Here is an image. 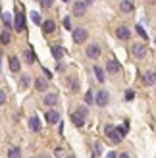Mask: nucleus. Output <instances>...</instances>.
I'll use <instances>...</instances> for the list:
<instances>
[{
	"label": "nucleus",
	"mask_w": 156,
	"mask_h": 158,
	"mask_svg": "<svg viewBox=\"0 0 156 158\" xmlns=\"http://www.w3.org/2000/svg\"><path fill=\"white\" fill-rule=\"evenodd\" d=\"M104 133H106V137L110 139L112 143H120V141L123 139V135L127 133V123H123L120 129L116 127V125H106V127H104Z\"/></svg>",
	"instance_id": "1"
},
{
	"label": "nucleus",
	"mask_w": 156,
	"mask_h": 158,
	"mask_svg": "<svg viewBox=\"0 0 156 158\" xmlns=\"http://www.w3.org/2000/svg\"><path fill=\"white\" fill-rule=\"evenodd\" d=\"M85 118H87V108L85 106H79L77 112H72V122H73V125H77V127H81L85 123Z\"/></svg>",
	"instance_id": "2"
},
{
	"label": "nucleus",
	"mask_w": 156,
	"mask_h": 158,
	"mask_svg": "<svg viewBox=\"0 0 156 158\" xmlns=\"http://www.w3.org/2000/svg\"><path fill=\"white\" fill-rule=\"evenodd\" d=\"M85 41H87V29H85V27L73 29V43L81 44V43H85Z\"/></svg>",
	"instance_id": "3"
},
{
	"label": "nucleus",
	"mask_w": 156,
	"mask_h": 158,
	"mask_svg": "<svg viewBox=\"0 0 156 158\" xmlns=\"http://www.w3.org/2000/svg\"><path fill=\"white\" fill-rule=\"evenodd\" d=\"M131 52H133V56H137V58H145L146 56V46L141 44V43H133Z\"/></svg>",
	"instance_id": "4"
},
{
	"label": "nucleus",
	"mask_w": 156,
	"mask_h": 158,
	"mask_svg": "<svg viewBox=\"0 0 156 158\" xmlns=\"http://www.w3.org/2000/svg\"><path fill=\"white\" fill-rule=\"evenodd\" d=\"M87 56H89L91 60H96V58L100 56V44H96V43L89 44V46H87Z\"/></svg>",
	"instance_id": "5"
},
{
	"label": "nucleus",
	"mask_w": 156,
	"mask_h": 158,
	"mask_svg": "<svg viewBox=\"0 0 156 158\" xmlns=\"http://www.w3.org/2000/svg\"><path fill=\"white\" fill-rule=\"evenodd\" d=\"M95 100H96V104H98V106H106L108 102H110V94H108V91H98Z\"/></svg>",
	"instance_id": "6"
},
{
	"label": "nucleus",
	"mask_w": 156,
	"mask_h": 158,
	"mask_svg": "<svg viewBox=\"0 0 156 158\" xmlns=\"http://www.w3.org/2000/svg\"><path fill=\"white\" fill-rule=\"evenodd\" d=\"M85 14H87V2H75L73 4V15L83 18Z\"/></svg>",
	"instance_id": "7"
},
{
	"label": "nucleus",
	"mask_w": 156,
	"mask_h": 158,
	"mask_svg": "<svg viewBox=\"0 0 156 158\" xmlns=\"http://www.w3.org/2000/svg\"><path fill=\"white\" fill-rule=\"evenodd\" d=\"M14 27H15V31H25V15L23 14H15Z\"/></svg>",
	"instance_id": "8"
},
{
	"label": "nucleus",
	"mask_w": 156,
	"mask_h": 158,
	"mask_svg": "<svg viewBox=\"0 0 156 158\" xmlns=\"http://www.w3.org/2000/svg\"><path fill=\"white\" fill-rule=\"evenodd\" d=\"M116 37H118V39H121V41H127V39L131 37V31L127 29V27H118V29H116Z\"/></svg>",
	"instance_id": "9"
},
{
	"label": "nucleus",
	"mask_w": 156,
	"mask_h": 158,
	"mask_svg": "<svg viewBox=\"0 0 156 158\" xmlns=\"http://www.w3.org/2000/svg\"><path fill=\"white\" fill-rule=\"evenodd\" d=\"M46 122H48V123H58L60 122V114L56 112V110H48V112H46Z\"/></svg>",
	"instance_id": "10"
},
{
	"label": "nucleus",
	"mask_w": 156,
	"mask_h": 158,
	"mask_svg": "<svg viewBox=\"0 0 156 158\" xmlns=\"http://www.w3.org/2000/svg\"><path fill=\"white\" fill-rule=\"evenodd\" d=\"M41 25H43V31H44V33H52V31L56 29V21H54V19H46V21L41 23Z\"/></svg>",
	"instance_id": "11"
},
{
	"label": "nucleus",
	"mask_w": 156,
	"mask_h": 158,
	"mask_svg": "<svg viewBox=\"0 0 156 158\" xmlns=\"http://www.w3.org/2000/svg\"><path fill=\"white\" fill-rule=\"evenodd\" d=\"M154 81H156V73L154 72H145V75H143V83L145 85H154Z\"/></svg>",
	"instance_id": "12"
},
{
	"label": "nucleus",
	"mask_w": 156,
	"mask_h": 158,
	"mask_svg": "<svg viewBox=\"0 0 156 158\" xmlns=\"http://www.w3.org/2000/svg\"><path fill=\"white\" fill-rule=\"evenodd\" d=\"M120 10H121L123 14L133 12V2H131V0H121V2H120Z\"/></svg>",
	"instance_id": "13"
},
{
	"label": "nucleus",
	"mask_w": 156,
	"mask_h": 158,
	"mask_svg": "<svg viewBox=\"0 0 156 158\" xmlns=\"http://www.w3.org/2000/svg\"><path fill=\"white\" fill-rule=\"evenodd\" d=\"M35 89H37V91H46V89H48V81H46L44 77L35 79Z\"/></svg>",
	"instance_id": "14"
},
{
	"label": "nucleus",
	"mask_w": 156,
	"mask_h": 158,
	"mask_svg": "<svg viewBox=\"0 0 156 158\" xmlns=\"http://www.w3.org/2000/svg\"><path fill=\"white\" fill-rule=\"evenodd\" d=\"M56 102H58V94L56 93H50V94H46V97H44V104L46 106H54Z\"/></svg>",
	"instance_id": "15"
},
{
	"label": "nucleus",
	"mask_w": 156,
	"mask_h": 158,
	"mask_svg": "<svg viewBox=\"0 0 156 158\" xmlns=\"http://www.w3.org/2000/svg\"><path fill=\"white\" fill-rule=\"evenodd\" d=\"M106 69H108L110 73H118V72H120V64H118L116 60H108V64H106Z\"/></svg>",
	"instance_id": "16"
},
{
	"label": "nucleus",
	"mask_w": 156,
	"mask_h": 158,
	"mask_svg": "<svg viewBox=\"0 0 156 158\" xmlns=\"http://www.w3.org/2000/svg\"><path fill=\"white\" fill-rule=\"evenodd\" d=\"M29 127L33 129V131H41V122H39V118H37V116L29 118Z\"/></svg>",
	"instance_id": "17"
},
{
	"label": "nucleus",
	"mask_w": 156,
	"mask_h": 158,
	"mask_svg": "<svg viewBox=\"0 0 156 158\" xmlns=\"http://www.w3.org/2000/svg\"><path fill=\"white\" fill-rule=\"evenodd\" d=\"M19 68H21L19 58H18V56H12V58H10V69H12V72H19Z\"/></svg>",
	"instance_id": "18"
},
{
	"label": "nucleus",
	"mask_w": 156,
	"mask_h": 158,
	"mask_svg": "<svg viewBox=\"0 0 156 158\" xmlns=\"http://www.w3.org/2000/svg\"><path fill=\"white\" fill-rule=\"evenodd\" d=\"M52 54H54V58H56V60H62V56H64V48H62V46H52Z\"/></svg>",
	"instance_id": "19"
},
{
	"label": "nucleus",
	"mask_w": 156,
	"mask_h": 158,
	"mask_svg": "<svg viewBox=\"0 0 156 158\" xmlns=\"http://www.w3.org/2000/svg\"><path fill=\"white\" fill-rule=\"evenodd\" d=\"M23 56H25V62H27V64H33V62L37 60V58H35V52L31 50V48H27L25 52H23Z\"/></svg>",
	"instance_id": "20"
},
{
	"label": "nucleus",
	"mask_w": 156,
	"mask_h": 158,
	"mask_svg": "<svg viewBox=\"0 0 156 158\" xmlns=\"http://www.w3.org/2000/svg\"><path fill=\"white\" fill-rule=\"evenodd\" d=\"M8 158H21V148L12 147L10 151H8Z\"/></svg>",
	"instance_id": "21"
},
{
	"label": "nucleus",
	"mask_w": 156,
	"mask_h": 158,
	"mask_svg": "<svg viewBox=\"0 0 156 158\" xmlns=\"http://www.w3.org/2000/svg\"><path fill=\"white\" fill-rule=\"evenodd\" d=\"M10 41H12V37H10V31H4V33L0 35V43H2V44H10Z\"/></svg>",
	"instance_id": "22"
},
{
	"label": "nucleus",
	"mask_w": 156,
	"mask_h": 158,
	"mask_svg": "<svg viewBox=\"0 0 156 158\" xmlns=\"http://www.w3.org/2000/svg\"><path fill=\"white\" fill-rule=\"evenodd\" d=\"M29 83H31L29 75H21V79H19V87H21V89H27V87H29Z\"/></svg>",
	"instance_id": "23"
},
{
	"label": "nucleus",
	"mask_w": 156,
	"mask_h": 158,
	"mask_svg": "<svg viewBox=\"0 0 156 158\" xmlns=\"http://www.w3.org/2000/svg\"><path fill=\"white\" fill-rule=\"evenodd\" d=\"M95 75H96L98 81H104V69L100 66H95Z\"/></svg>",
	"instance_id": "24"
},
{
	"label": "nucleus",
	"mask_w": 156,
	"mask_h": 158,
	"mask_svg": "<svg viewBox=\"0 0 156 158\" xmlns=\"http://www.w3.org/2000/svg\"><path fill=\"white\" fill-rule=\"evenodd\" d=\"M92 102H95V97H92V91H87L85 93V104H92Z\"/></svg>",
	"instance_id": "25"
},
{
	"label": "nucleus",
	"mask_w": 156,
	"mask_h": 158,
	"mask_svg": "<svg viewBox=\"0 0 156 158\" xmlns=\"http://www.w3.org/2000/svg\"><path fill=\"white\" fill-rule=\"evenodd\" d=\"M31 19H33V23H37V25H41L43 19H41V15H39V12H31Z\"/></svg>",
	"instance_id": "26"
},
{
	"label": "nucleus",
	"mask_w": 156,
	"mask_h": 158,
	"mask_svg": "<svg viewBox=\"0 0 156 158\" xmlns=\"http://www.w3.org/2000/svg\"><path fill=\"white\" fill-rule=\"evenodd\" d=\"M2 19H4V25H6V27H10V25H12V15L8 14V12L2 14Z\"/></svg>",
	"instance_id": "27"
},
{
	"label": "nucleus",
	"mask_w": 156,
	"mask_h": 158,
	"mask_svg": "<svg viewBox=\"0 0 156 158\" xmlns=\"http://www.w3.org/2000/svg\"><path fill=\"white\" fill-rule=\"evenodd\" d=\"M68 85L73 89V93H75L77 89H79V81H77V79H68Z\"/></svg>",
	"instance_id": "28"
},
{
	"label": "nucleus",
	"mask_w": 156,
	"mask_h": 158,
	"mask_svg": "<svg viewBox=\"0 0 156 158\" xmlns=\"http://www.w3.org/2000/svg\"><path fill=\"white\" fill-rule=\"evenodd\" d=\"M135 29H137V33H139V35H141V37H143V39H146V37H149V35H146V31H145V29H143V25H137V27H135Z\"/></svg>",
	"instance_id": "29"
},
{
	"label": "nucleus",
	"mask_w": 156,
	"mask_h": 158,
	"mask_svg": "<svg viewBox=\"0 0 156 158\" xmlns=\"http://www.w3.org/2000/svg\"><path fill=\"white\" fill-rule=\"evenodd\" d=\"M52 4H54V0H41V6L43 8H50Z\"/></svg>",
	"instance_id": "30"
},
{
	"label": "nucleus",
	"mask_w": 156,
	"mask_h": 158,
	"mask_svg": "<svg viewBox=\"0 0 156 158\" xmlns=\"http://www.w3.org/2000/svg\"><path fill=\"white\" fill-rule=\"evenodd\" d=\"M64 27L72 31V19H69V18H64Z\"/></svg>",
	"instance_id": "31"
},
{
	"label": "nucleus",
	"mask_w": 156,
	"mask_h": 158,
	"mask_svg": "<svg viewBox=\"0 0 156 158\" xmlns=\"http://www.w3.org/2000/svg\"><path fill=\"white\" fill-rule=\"evenodd\" d=\"M131 98H135V93L133 91H127L125 93V100H131Z\"/></svg>",
	"instance_id": "32"
},
{
	"label": "nucleus",
	"mask_w": 156,
	"mask_h": 158,
	"mask_svg": "<svg viewBox=\"0 0 156 158\" xmlns=\"http://www.w3.org/2000/svg\"><path fill=\"white\" fill-rule=\"evenodd\" d=\"M4 100H6V93L0 89V104H4Z\"/></svg>",
	"instance_id": "33"
},
{
	"label": "nucleus",
	"mask_w": 156,
	"mask_h": 158,
	"mask_svg": "<svg viewBox=\"0 0 156 158\" xmlns=\"http://www.w3.org/2000/svg\"><path fill=\"white\" fill-rule=\"evenodd\" d=\"M62 152H64V151H62V148H56V151H54V154H56V158H62Z\"/></svg>",
	"instance_id": "34"
},
{
	"label": "nucleus",
	"mask_w": 156,
	"mask_h": 158,
	"mask_svg": "<svg viewBox=\"0 0 156 158\" xmlns=\"http://www.w3.org/2000/svg\"><path fill=\"white\" fill-rule=\"evenodd\" d=\"M106 158H116V152H108V154H106Z\"/></svg>",
	"instance_id": "35"
},
{
	"label": "nucleus",
	"mask_w": 156,
	"mask_h": 158,
	"mask_svg": "<svg viewBox=\"0 0 156 158\" xmlns=\"http://www.w3.org/2000/svg\"><path fill=\"white\" fill-rule=\"evenodd\" d=\"M120 158H129V154H127V152H121V154H120Z\"/></svg>",
	"instance_id": "36"
},
{
	"label": "nucleus",
	"mask_w": 156,
	"mask_h": 158,
	"mask_svg": "<svg viewBox=\"0 0 156 158\" xmlns=\"http://www.w3.org/2000/svg\"><path fill=\"white\" fill-rule=\"evenodd\" d=\"M39 158H48V154H41V156H39Z\"/></svg>",
	"instance_id": "37"
},
{
	"label": "nucleus",
	"mask_w": 156,
	"mask_h": 158,
	"mask_svg": "<svg viewBox=\"0 0 156 158\" xmlns=\"http://www.w3.org/2000/svg\"><path fill=\"white\" fill-rule=\"evenodd\" d=\"M85 2H87V4H91V2H92V0H85Z\"/></svg>",
	"instance_id": "38"
},
{
	"label": "nucleus",
	"mask_w": 156,
	"mask_h": 158,
	"mask_svg": "<svg viewBox=\"0 0 156 158\" xmlns=\"http://www.w3.org/2000/svg\"><path fill=\"white\" fill-rule=\"evenodd\" d=\"M68 158H75V156H68Z\"/></svg>",
	"instance_id": "39"
},
{
	"label": "nucleus",
	"mask_w": 156,
	"mask_h": 158,
	"mask_svg": "<svg viewBox=\"0 0 156 158\" xmlns=\"http://www.w3.org/2000/svg\"><path fill=\"white\" fill-rule=\"evenodd\" d=\"M64 2H69V0H64Z\"/></svg>",
	"instance_id": "40"
},
{
	"label": "nucleus",
	"mask_w": 156,
	"mask_h": 158,
	"mask_svg": "<svg viewBox=\"0 0 156 158\" xmlns=\"http://www.w3.org/2000/svg\"><path fill=\"white\" fill-rule=\"evenodd\" d=\"M0 15H2V10H0Z\"/></svg>",
	"instance_id": "41"
}]
</instances>
